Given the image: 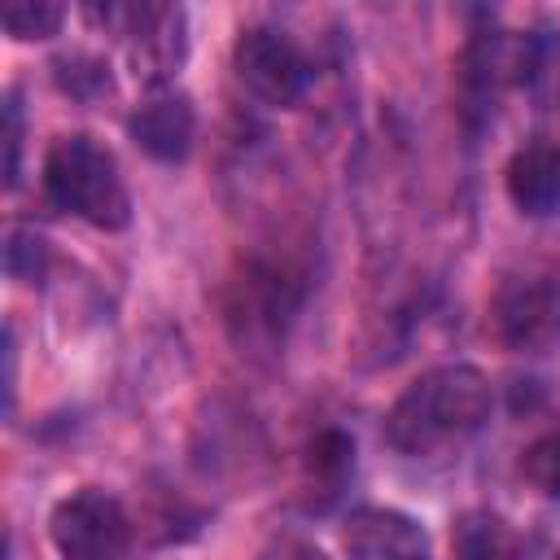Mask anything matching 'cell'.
<instances>
[{
  "label": "cell",
  "instance_id": "6da1fadb",
  "mask_svg": "<svg viewBox=\"0 0 560 560\" xmlns=\"http://www.w3.org/2000/svg\"><path fill=\"white\" fill-rule=\"evenodd\" d=\"M494 407L490 381L472 363H442L420 372L385 416V442L398 455L424 459L446 446L468 442Z\"/></svg>",
  "mask_w": 560,
  "mask_h": 560
},
{
  "label": "cell",
  "instance_id": "7a4b0ae2",
  "mask_svg": "<svg viewBox=\"0 0 560 560\" xmlns=\"http://www.w3.org/2000/svg\"><path fill=\"white\" fill-rule=\"evenodd\" d=\"M44 192L57 210L118 232L131 219V192L122 184L118 158L88 131L57 136L44 153Z\"/></svg>",
  "mask_w": 560,
  "mask_h": 560
},
{
  "label": "cell",
  "instance_id": "3957f363",
  "mask_svg": "<svg viewBox=\"0 0 560 560\" xmlns=\"http://www.w3.org/2000/svg\"><path fill=\"white\" fill-rule=\"evenodd\" d=\"M232 70L254 101L276 109L298 105L315 79L306 52L276 26H245L232 44Z\"/></svg>",
  "mask_w": 560,
  "mask_h": 560
},
{
  "label": "cell",
  "instance_id": "277c9868",
  "mask_svg": "<svg viewBox=\"0 0 560 560\" xmlns=\"http://www.w3.org/2000/svg\"><path fill=\"white\" fill-rule=\"evenodd\" d=\"M48 538L61 560H122L131 547V521L109 490L83 486L52 508Z\"/></svg>",
  "mask_w": 560,
  "mask_h": 560
},
{
  "label": "cell",
  "instance_id": "5b68a950",
  "mask_svg": "<svg viewBox=\"0 0 560 560\" xmlns=\"http://www.w3.org/2000/svg\"><path fill=\"white\" fill-rule=\"evenodd\" d=\"M92 18H105V22H118V31L127 35V48H131V61H136V74L149 83V88H162V79L175 74V66L184 61V9L179 4H109L105 13L101 9H88Z\"/></svg>",
  "mask_w": 560,
  "mask_h": 560
},
{
  "label": "cell",
  "instance_id": "8992f818",
  "mask_svg": "<svg viewBox=\"0 0 560 560\" xmlns=\"http://www.w3.org/2000/svg\"><path fill=\"white\" fill-rule=\"evenodd\" d=\"M131 140L140 144V153H149L153 162H184L197 136V109L184 92L175 88H153L127 118Z\"/></svg>",
  "mask_w": 560,
  "mask_h": 560
},
{
  "label": "cell",
  "instance_id": "52a82bcc",
  "mask_svg": "<svg viewBox=\"0 0 560 560\" xmlns=\"http://www.w3.org/2000/svg\"><path fill=\"white\" fill-rule=\"evenodd\" d=\"M341 542H346L350 560H416L429 547L424 529L411 516L389 512V508L354 512L341 529Z\"/></svg>",
  "mask_w": 560,
  "mask_h": 560
},
{
  "label": "cell",
  "instance_id": "ba28073f",
  "mask_svg": "<svg viewBox=\"0 0 560 560\" xmlns=\"http://www.w3.org/2000/svg\"><path fill=\"white\" fill-rule=\"evenodd\" d=\"M508 197L521 214L547 219L560 210V144H525L508 162Z\"/></svg>",
  "mask_w": 560,
  "mask_h": 560
},
{
  "label": "cell",
  "instance_id": "9c48e42d",
  "mask_svg": "<svg viewBox=\"0 0 560 560\" xmlns=\"http://www.w3.org/2000/svg\"><path fill=\"white\" fill-rule=\"evenodd\" d=\"M538 70V44L529 35H490L468 52V79L481 92L525 83Z\"/></svg>",
  "mask_w": 560,
  "mask_h": 560
},
{
  "label": "cell",
  "instance_id": "30bf717a",
  "mask_svg": "<svg viewBox=\"0 0 560 560\" xmlns=\"http://www.w3.org/2000/svg\"><path fill=\"white\" fill-rule=\"evenodd\" d=\"M451 560H521V534L499 512H464L451 525Z\"/></svg>",
  "mask_w": 560,
  "mask_h": 560
},
{
  "label": "cell",
  "instance_id": "8fae6325",
  "mask_svg": "<svg viewBox=\"0 0 560 560\" xmlns=\"http://www.w3.org/2000/svg\"><path fill=\"white\" fill-rule=\"evenodd\" d=\"M551 324H556V306H551V293L542 284H516V289L503 293V302H499V332L512 346H534Z\"/></svg>",
  "mask_w": 560,
  "mask_h": 560
},
{
  "label": "cell",
  "instance_id": "7c38bea8",
  "mask_svg": "<svg viewBox=\"0 0 560 560\" xmlns=\"http://www.w3.org/2000/svg\"><path fill=\"white\" fill-rule=\"evenodd\" d=\"M354 472V438L346 429H319L306 442V477L324 494H337Z\"/></svg>",
  "mask_w": 560,
  "mask_h": 560
},
{
  "label": "cell",
  "instance_id": "4fadbf2b",
  "mask_svg": "<svg viewBox=\"0 0 560 560\" xmlns=\"http://www.w3.org/2000/svg\"><path fill=\"white\" fill-rule=\"evenodd\" d=\"M61 18H66V9L52 0H4V9H0L4 31L22 44L26 39H52L61 31Z\"/></svg>",
  "mask_w": 560,
  "mask_h": 560
},
{
  "label": "cell",
  "instance_id": "5bb4252c",
  "mask_svg": "<svg viewBox=\"0 0 560 560\" xmlns=\"http://www.w3.org/2000/svg\"><path fill=\"white\" fill-rule=\"evenodd\" d=\"M521 477H525L538 494L560 499V429L534 438V442L521 451Z\"/></svg>",
  "mask_w": 560,
  "mask_h": 560
},
{
  "label": "cell",
  "instance_id": "9a60e30c",
  "mask_svg": "<svg viewBox=\"0 0 560 560\" xmlns=\"http://www.w3.org/2000/svg\"><path fill=\"white\" fill-rule=\"evenodd\" d=\"M44 262H48L44 236H35V232H26V228H13L9 241H4V267H9V276L31 284V280H39Z\"/></svg>",
  "mask_w": 560,
  "mask_h": 560
},
{
  "label": "cell",
  "instance_id": "2e32d148",
  "mask_svg": "<svg viewBox=\"0 0 560 560\" xmlns=\"http://www.w3.org/2000/svg\"><path fill=\"white\" fill-rule=\"evenodd\" d=\"M57 83H61L70 96L92 101V96L109 92V70H105L101 61H88V57H66V61H57Z\"/></svg>",
  "mask_w": 560,
  "mask_h": 560
},
{
  "label": "cell",
  "instance_id": "e0dca14e",
  "mask_svg": "<svg viewBox=\"0 0 560 560\" xmlns=\"http://www.w3.org/2000/svg\"><path fill=\"white\" fill-rule=\"evenodd\" d=\"M4 149H9L4 184L13 188L18 184V166H22V109H18V92L4 96Z\"/></svg>",
  "mask_w": 560,
  "mask_h": 560
},
{
  "label": "cell",
  "instance_id": "ac0fdd59",
  "mask_svg": "<svg viewBox=\"0 0 560 560\" xmlns=\"http://www.w3.org/2000/svg\"><path fill=\"white\" fill-rule=\"evenodd\" d=\"M258 560H328L319 547H311V542H302V538H280V542H271Z\"/></svg>",
  "mask_w": 560,
  "mask_h": 560
},
{
  "label": "cell",
  "instance_id": "d6986e66",
  "mask_svg": "<svg viewBox=\"0 0 560 560\" xmlns=\"http://www.w3.org/2000/svg\"><path fill=\"white\" fill-rule=\"evenodd\" d=\"M416 560H429V556H416Z\"/></svg>",
  "mask_w": 560,
  "mask_h": 560
}]
</instances>
